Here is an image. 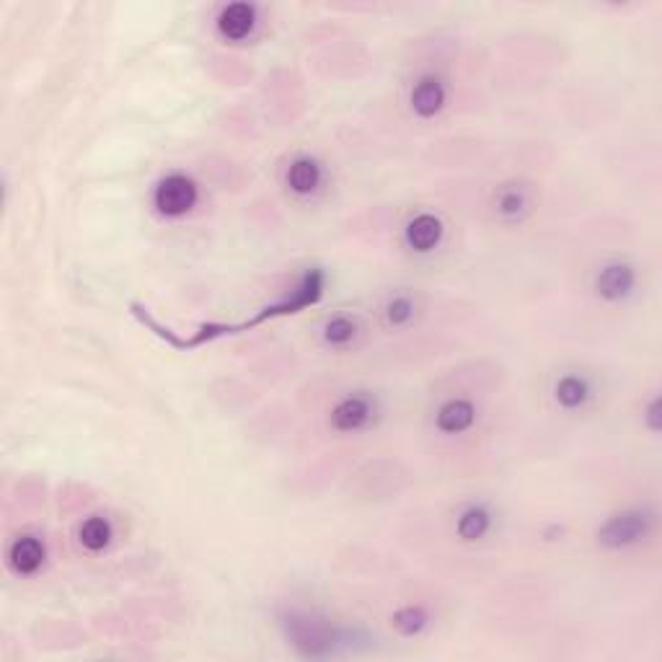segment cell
Listing matches in <instances>:
<instances>
[{
	"label": "cell",
	"instance_id": "obj_1",
	"mask_svg": "<svg viewBox=\"0 0 662 662\" xmlns=\"http://www.w3.org/2000/svg\"><path fill=\"white\" fill-rule=\"evenodd\" d=\"M277 629L287 647L306 660H329L340 658L344 652H352L357 644H365V639L350 626L331 621L329 616L308 608H283L277 614Z\"/></svg>",
	"mask_w": 662,
	"mask_h": 662
},
{
	"label": "cell",
	"instance_id": "obj_2",
	"mask_svg": "<svg viewBox=\"0 0 662 662\" xmlns=\"http://www.w3.org/2000/svg\"><path fill=\"white\" fill-rule=\"evenodd\" d=\"M323 287H327V275H323V270H319V267L306 270L290 293L279 295L277 300H272V304L264 306L262 311H256L249 321L233 323V327H228V323H203V327L194 331L190 340H169V342L179 350H194V347H199V344L218 340V336L239 334V331L254 329L267 319H279V316L300 313L304 308L319 304L321 295H323Z\"/></svg>",
	"mask_w": 662,
	"mask_h": 662
},
{
	"label": "cell",
	"instance_id": "obj_3",
	"mask_svg": "<svg viewBox=\"0 0 662 662\" xmlns=\"http://www.w3.org/2000/svg\"><path fill=\"white\" fill-rule=\"evenodd\" d=\"M658 530V513L650 505H631L601 523L595 544L606 551H631L650 544Z\"/></svg>",
	"mask_w": 662,
	"mask_h": 662
},
{
	"label": "cell",
	"instance_id": "obj_4",
	"mask_svg": "<svg viewBox=\"0 0 662 662\" xmlns=\"http://www.w3.org/2000/svg\"><path fill=\"white\" fill-rule=\"evenodd\" d=\"M380 401L370 391L342 393L327 412V427L334 435H363L380 420Z\"/></svg>",
	"mask_w": 662,
	"mask_h": 662
},
{
	"label": "cell",
	"instance_id": "obj_5",
	"mask_svg": "<svg viewBox=\"0 0 662 662\" xmlns=\"http://www.w3.org/2000/svg\"><path fill=\"white\" fill-rule=\"evenodd\" d=\"M150 203H153V210L166 220L186 218L199 203V186L184 171H171V174H166L156 182Z\"/></svg>",
	"mask_w": 662,
	"mask_h": 662
},
{
	"label": "cell",
	"instance_id": "obj_6",
	"mask_svg": "<svg viewBox=\"0 0 662 662\" xmlns=\"http://www.w3.org/2000/svg\"><path fill=\"white\" fill-rule=\"evenodd\" d=\"M639 272L629 259H608L593 275V290L606 304H626L637 293Z\"/></svg>",
	"mask_w": 662,
	"mask_h": 662
},
{
	"label": "cell",
	"instance_id": "obj_7",
	"mask_svg": "<svg viewBox=\"0 0 662 662\" xmlns=\"http://www.w3.org/2000/svg\"><path fill=\"white\" fill-rule=\"evenodd\" d=\"M479 422V407L469 396H448L433 412V427L443 437H460L471 433Z\"/></svg>",
	"mask_w": 662,
	"mask_h": 662
},
{
	"label": "cell",
	"instance_id": "obj_8",
	"mask_svg": "<svg viewBox=\"0 0 662 662\" xmlns=\"http://www.w3.org/2000/svg\"><path fill=\"white\" fill-rule=\"evenodd\" d=\"M595 384L593 378L585 376V373L580 370H570V373H561L553 380L551 386V399L553 404H557L561 412L567 414H580L590 409V404L595 401Z\"/></svg>",
	"mask_w": 662,
	"mask_h": 662
},
{
	"label": "cell",
	"instance_id": "obj_9",
	"mask_svg": "<svg viewBox=\"0 0 662 662\" xmlns=\"http://www.w3.org/2000/svg\"><path fill=\"white\" fill-rule=\"evenodd\" d=\"M450 89L443 76L424 73L409 89V110L416 119H435L448 106Z\"/></svg>",
	"mask_w": 662,
	"mask_h": 662
},
{
	"label": "cell",
	"instance_id": "obj_10",
	"mask_svg": "<svg viewBox=\"0 0 662 662\" xmlns=\"http://www.w3.org/2000/svg\"><path fill=\"white\" fill-rule=\"evenodd\" d=\"M283 182L293 197L311 199L323 190V184H327V169H323L319 158L300 153L285 166Z\"/></svg>",
	"mask_w": 662,
	"mask_h": 662
},
{
	"label": "cell",
	"instance_id": "obj_11",
	"mask_svg": "<svg viewBox=\"0 0 662 662\" xmlns=\"http://www.w3.org/2000/svg\"><path fill=\"white\" fill-rule=\"evenodd\" d=\"M492 210L496 215V220L507 222V226L523 222L530 213L536 210L534 186H528L523 182H510V184L496 186L494 197H492Z\"/></svg>",
	"mask_w": 662,
	"mask_h": 662
},
{
	"label": "cell",
	"instance_id": "obj_12",
	"mask_svg": "<svg viewBox=\"0 0 662 662\" xmlns=\"http://www.w3.org/2000/svg\"><path fill=\"white\" fill-rule=\"evenodd\" d=\"M496 525V515L492 505L487 502H466L453 517V534L460 544H481L487 536H492Z\"/></svg>",
	"mask_w": 662,
	"mask_h": 662
},
{
	"label": "cell",
	"instance_id": "obj_13",
	"mask_svg": "<svg viewBox=\"0 0 662 662\" xmlns=\"http://www.w3.org/2000/svg\"><path fill=\"white\" fill-rule=\"evenodd\" d=\"M445 222L441 215L435 213H416L407 220L404 226V247L414 254H433V251L443 243Z\"/></svg>",
	"mask_w": 662,
	"mask_h": 662
},
{
	"label": "cell",
	"instance_id": "obj_14",
	"mask_svg": "<svg viewBox=\"0 0 662 662\" xmlns=\"http://www.w3.org/2000/svg\"><path fill=\"white\" fill-rule=\"evenodd\" d=\"M47 559V546L39 536L34 534H21L11 541L9 551H5V561H9V570L19 578H32L45 567Z\"/></svg>",
	"mask_w": 662,
	"mask_h": 662
},
{
	"label": "cell",
	"instance_id": "obj_15",
	"mask_svg": "<svg viewBox=\"0 0 662 662\" xmlns=\"http://www.w3.org/2000/svg\"><path fill=\"white\" fill-rule=\"evenodd\" d=\"M256 5L251 3H228L215 19V28L226 42H243L254 34L256 28Z\"/></svg>",
	"mask_w": 662,
	"mask_h": 662
},
{
	"label": "cell",
	"instance_id": "obj_16",
	"mask_svg": "<svg viewBox=\"0 0 662 662\" xmlns=\"http://www.w3.org/2000/svg\"><path fill=\"white\" fill-rule=\"evenodd\" d=\"M319 336L327 350H350L363 336V323L352 313H331L323 319Z\"/></svg>",
	"mask_w": 662,
	"mask_h": 662
},
{
	"label": "cell",
	"instance_id": "obj_17",
	"mask_svg": "<svg viewBox=\"0 0 662 662\" xmlns=\"http://www.w3.org/2000/svg\"><path fill=\"white\" fill-rule=\"evenodd\" d=\"M416 313H420L416 295L407 290L391 293L384 300V308H380V316H384L388 329H409L416 321Z\"/></svg>",
	"mask_w": 662,
	"mask_h": 662
},
{
	"label": "cell",
	"instance_id": "obj_18",
	"mask_svg": "<svg viewBox=\"0 0 662 662\" xmlns=\"http://www.w3.org/2000/svg\"><path fill=\"white\" fill-rule=\"evenodd\" d=\"M114 541V525L110 523V517L104 515H91L78 525V544L81 549L89 553H102L112 546Z\"/></svg>",
	"mask_w": 662,
	"mask_h": 662
},
{
	"label": "cell",
	"instance_id": "obj_19",
	"mask_svg": "<svg viewBox=\"0 0 662 662\" xmlns=\"http://www.w3.org/2000/svg\"><path fill=\"white\" fill-rule=\"evenodd\" d=\"M433 624V616H430V610L424 606H414V603H409V606H401L399 610H393L391 616V626L393 631L399 637L404 639H414L424 635V629Z\"/></svg>",
	"mask_w": 662,
	"mask_h": 662
}]
</instances>
